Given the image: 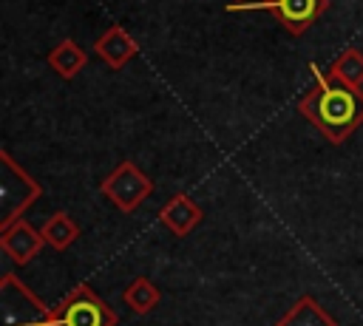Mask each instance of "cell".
Returning <instances> with one entry per match:
<instances>
[{
    "mask_svg": "<svg viewBox=\"0 0 363 326\" xmlns=\"http://www.w3.org/2000/svg\"><path fill=\"white\" fill-rule=\"evenodd\" d=\"M309 71L315 74V85L298 99V113L329 145H343L363 125V88L332 82L315 62H309Z\"/></svg>",
    "mask_w": 363,
    "mask_h": 326,
    "instance_id": "6da1fadb",
    "label": "cell"
},
{
    "mask_svg": "<svg viewBox=\"0 0 363 326\" xmlns=\"http://www.w3.org/2000/svg\"><path fill=\"white\" fill-rule=\"evenodd\" d=\"M0 326H57V315L14 272H6L0 278Z\"/></svg>",
    "mask_w": 363,
    "mask_h": 326,
    "instance_id": "7a4b0ae2",
    "label": "cell"
},
{
    "mask_svg": "<svg viewBox=\"0 0 363 326\" xmlns=\"http://www.w3.org/2000/svg\"><path fill=\"white\" fill-rule=\"evenodd\" d=\"M40 196L43 187L11 159L9 150H0V230L20 221Z\"/></svg>",
    "mask_w": 363,
    "mask_h": 326,
    "instance_id": "3957f363",
    "label": "cell"
},
{
    "mask_svg": "<svg viewBox=\"0 0 363 326\" xmlns=\"http://www.w3.org/2000/svg\"><path fill=\"white\" fill-rule=\"evenodd\" d=\"M57 326H116L119 315L99 298L91 283H77L54 303Z\"/></svg>",
    "mask_w": 363,
    "mask_h": 326,
    "instance_id": "277c9868",
    "label": "cell"
},
{
    "mask_svg": "<svg viewBox=\"0 0 363 326\" xmlns=\"http://www.w3.org/2000/svg\"><path fill=\"white\" fill-rule=\"evenodd\" d=\"M227 11H269L292 37H303L326 11L329 0H247L224 6Z\"/></svg>",
    "mask_w": 363,
    "mask_h": 326,
    "instance_id": "5b68a950",
    "label": "cell"
},
{
    "mask_svg": "<svg viewBox=\"0 0 363 326\" xmlns=\"http://www.w3.org/2000/svg\"><path fill=\"white\" fill-rule=\"evenodd\" d=\"M99 193H102L119 213H133V210L153 193V181L147 179V173H145L136 162L125 159V162H119V164L102 179Z\"/></svg>",
    "mask_w": 363,
    "mask_h": 326,
    "instance_id": "8992f818",
    "label": "cell"
},
{
    "mask_svg": "<svg viewBox=\"0 0 363 326\" xmlns=\"http://www.w3.org/2000/svg\"><path fill=\"white\" fill-rule=\"evenodd\" d=\"M45 247V238H43V230L31 227L26 218L9 224L6 230H0V249L17 264V266H26L31 264L40 249Z\"/></svg>",
    "mask_w": 363,
    "mask_h": 326,
    "instance_id": "52a82bcc",
    "label": "cell"
},
{
    "mask_svg": "<svg viewBox=\"0 0 363 326\" xmlns=\"http://www.w3.org/2000/svg\"><path fill=\"white\" fill-rule=\"evenodd\" d=\"M94 54L113 71L125 68L136 54H139V43L122 28V26H111L105 28L96 40H94Z\"/></svg>",
    "mask_w": 363,
    "mask_h": 326,
    "instance_id": "ba28073f",
    "label": "cell"
},
{
    "mask_svg": "<svg viewBox=\"0 0 363 326\" xmlns=\"http://www.w3.org/2000/svg\"><path fill=\"white\" fill-rule=\"evenodd\" d=\"M204 210L187 196V193H176L167 198V204L159 210V221L176 235V238H184L196 230V224L201 221Z\"/></svg>",
    "mask_w": 363,
    "mask_h": 326,
    "instance_id": "9c48e42d",
    "label": "cell"
},
{
    "mask_svg": "<svg viewBox=\"0 0 363 326\" xmlns=\"http://www.w3.org/2000/svg\"><path fill=\"white\" fill-rule=\"evenodd\" d=\"M275 326H337V320L309 295H298L295 303L275 320Z\"/></svg>",
    "mask_w": 363,
    "mask_h": 326,
    "instance_id": "30bf717a",
    "label": "cell"
},
{
    "mask_svg": "<svg viewBox=\"0 0 363 326\" xmlns=\"http://www.w3.org/2000/svg\"><path fill=\"white\" fill-rule=\"evenodd\" d=\"M45 62L57 71V77H62V79H74L82 68H85V62H88V54H85V48L77 43V40H71V37H65V40H60L51 51H48V57H45Z\"/></svg>",
    "mask_w": 363,
    "mask_h": 326,
    "instance_id": "8fae6325",
    "label": "cell"
},
{
    "mask_svg": "<svg viewBox=\"0 0 363 326\" xmlns=\"http://www.w3.org/2000/svg\"><path fill=\"white\" fill-rule=\"evenodd\" d=\"M79 235H82L79 224H77L65 210L51 213V215L45 218V224H43V238H45V244L54 247V249H60V252L68 249Z\"/></svg>",
    "mask_w": 363,
    "mask_h": 326,
    "instance_id": "7c38bea8",
    "label": "cell"
},
{
    "mask_svg": "<svg viewBox=\"0 0 363 326\" xmlns=\"http://www.w3.org/2000/svg\"><path fill=\"white\" fill-rule=\"evenodd\" d=\"M122 300H125V306H128L130 312L147 315V312H153V309L159 306L162 292H159V286H156L150 278L139 275V278H133V281L122 289Z\"/></svg>",
    "mask_w": 363,
    "mask_h": 326,
    "instance_id": "4fadbf2b",
    "label": "cell"
},
{
    "mask_svg": "<svg viewBox=\"0 0 363 326\" xmlns=\"http://www.w3.org/2000/svg\"><path fill=\"white\" fill-rule=\"evenodd\" d=\"M326 77L332 82H343L352 88H363V51L360 48H346L340 51V57L332 60V65L326 68Z\"/></svg>",
    "mask_w": 363,
    "mask_h": 326,
    "instance_id": "5bb4252c",
    "label": "cell"
},
{
    "mask_svg": "<svg viewBox=\"0 0 363 326\" xmlns=\"http://www.w3.org/2000/svg\"><path fill=\"white\" fill-rule=\"evenodd\" d=\"M233 3H247V0H233Z\"/></svg>",
    "mask_w": 363,
    "mask_h": 326,
    "instance_id": "9a60e30c",
    "label": "cell"
}]
</instances>
